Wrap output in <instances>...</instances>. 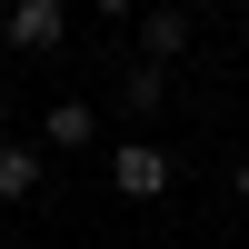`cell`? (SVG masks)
Segmentation results:
<instances>
[{
  "label": "cell",
  "mask_w": 249,
  "mask_h": 249,
  "mask_svg": "<svg viewBox=\"0 0 249 249\" xmlns=\"http://www.w3.org/2000/svg\"><path fill=\"white\" fill-rule=\"evenodd\" d=\"M170 179H179V160L160 150V140H120L110 150V190L120 199H170Z\"/></svg>",
  "instance_id": "1"
},
{
  "label": "cell",
  "mask_w": 249,
  "mask_h": 249,
  "mask_svg": "<svg viewBox=\"0 0 249 249\" xmlns=\"http://www.w3.org/2000/svg\"><path fill=\"white\" fill-rule=\"evenodd\" d=\"M0 40H10L20 60H40V50L70 40V10H60V0H10V10H0Z\"/></svg>",
  "instance_id": "2"
},
{
  "label": "cell",
  "mask_w": 249,
  "mask_h": 249,
  "mask_svg": "<svg viewBox=\"0 0 249 249\" xmlns=\"http://www.w3.org/2000/svg\"><path fill=\"white\" fill-rule=\"evenodd\" d=\"M190 40H199V20H190V10H170V0H160V10H140V60H160V70H170Z\"/></svg>",
  "instance_id": "3"
},
{
  "label": "cell",
  "mask_w": 249,
  "mask_h": 249,
  "mask_svg": "<svg viewBox=\"0 0 249 249\" xmlns=\"http://www.w3.org/2000/svg\"><path fill=\"white\" fill-rule=\"evenodd\" d=\"M120 110H130V120H160V110H170V70H160V60H130V70H120Z\"/></svg>",
  "instance_id": "4"
},
{
  "label": "cell",
  "mask_w": 249,
  "mask_h": 249,
  "mask_svg": "<svg viewBox=\"0 0 249 249\" xmlns=\"http://www.w3.org/2000/svg\"><path fill=\"white\" fill-rule=\"evenodd\" d=\"M90 140H100V110H90V100H60V110L40 120V150H90Z\"/></svg>",
  "instance_id": "5"
},
{
  "label": "cell",
  "mask_w": 249,
  "mask_h": 249,
  "mask_svg": "<svg viewBox=\"0 0 249 249\" xmlns=\"http://www.w3.org/2000/svg\"><path fill=\"white\" fill-rule=\"evenodd\" d=\"M30 190H40V150L30 140H0V210H20Z\"/></svg>",
  "instance_id": "6"
},
{
  "label": "cell",
  "mask_w": 249,
  "mask_h": 249,
  "mask_svg": "<svg viewBox=\"0 0 249 249\" xmlns=\"http://www.w3.org/2000/svg\"><path fill=\"white\" fill-rule=\"evenodd\" d=\"M230 190H239V210H249V160H239V170H230Z\"/></svg>",
  "instance_id": "7"
},
{
  "label": "cell",
  "mask_w": 249,
  "mask_h": 249,
  "mask_svg": "<svg viewBox=\"0 0 249 249\" xmlns=\"http://www.w3.org/2000/svg\"><path fill=\"white\" fill-rule=\"evenodd\" d=\"M239 40H249V10H239Z\"/></svg>",
  "instance_id": "8"
},
{
  "label": "cell",
  "mask_w": 249,
  "mask_h": 249,
  "mask_svg": "<svg viewBox=\"0 0 249 249\" xmlns=\"http://www.w3.org/2000/svg\"><path fill=\"white\" fill-rule=\"evenodd\" d=\"M110 249H120V239H110Z\"/></svg>",
  "instance_id": "9"
}]
</instances>
